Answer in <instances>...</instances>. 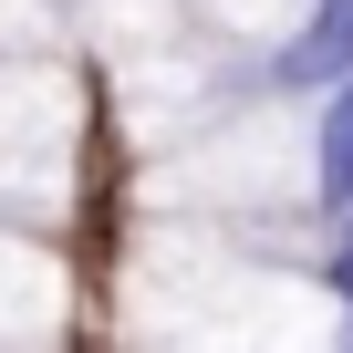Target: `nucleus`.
Instances as JSON below:
<instances>
[{
	"mask_svg": "<svg viewBox=\"0 0 353 353\" xmlns=\"http://www.w3.org/2000/svg\"><path fill=\"white\" fill-rule=\"evenodd\" d=\"M301 156H312V219H343V208H353V73L312 104Z\"/></svg>",
	"mask_w": 353,
	"mask_h": 353,
	"instance_id": "f03ea898",
	"label": "nucleus"
},
{
	"mask_svg": "<svg viewBox=\"0 0 353 353\" xmlns=\"http://www.w3.org/2000/svg\"><path fill=\"white\" fill-rule=\"evenodd\" d=\"M343 73H353V0H312V11L260 52V73H250V83H260V94H281V104H322Z\"/></svg>",
	"mask_w": 353,
	"mask_h": 353,
	"instance_id": "f257e3e1",
	"label": "nucleus"
},
{
	"mask_svg": "<svg viewBox=\"0 0 353 353\" xmlns=\"http://www.w3.org/2000/svg\"><path fill=\"white\" fill-rule=\"evenodd\" d=\"M322 291H332V312H353V208L322 219Z\"/></svg>",
	"mask_w": 353,
	"mask_h": 353,
	"instance_id": "7ed1b4c3",
	"label": "nucleus"
},
{
	"mask_svg": "<svg viewBox=\"0 0 353 353\" xmlns=\"http://www.w3.org/2000/svg\"><path fill=\"white\" fill-rule=\"evenodd\" d=\"M343 353H353V312H343Z\"/></svg>",
	"mask_w": 353,
	"mask_h": 353,
	"instance_id": "20e7f679",
	"label": "nucleus"
}]
</instances>
